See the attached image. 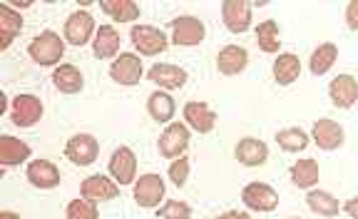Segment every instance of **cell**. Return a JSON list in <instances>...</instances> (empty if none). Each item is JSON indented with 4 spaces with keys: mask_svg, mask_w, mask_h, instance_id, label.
I'll return each instance as SVG.
<instances>
[{
    "mask_svg": "<svg viewBox=\"0 0 358 219\" xmlns=\"http://www.w3.org/2000/svg\"><path fill=\"white\" fill-rule=\"evenodd\" d=\"M28 55H30V60L43 65V68L57 65V62L62 60V55H65V40L57 33H52V30H45V33L35 35V38L30 40Z\"/></svg>",
    "mask_w": 358,
    "mask_h": 219,
    "instance_id": "obj_1",
    "label": "cell"
},
{
    "mask_svg": "<svg viewBox=\"0 0 358 219\" xmlns=\"http://www.w3.org/2000/svg\"><path fill=\"white\" fill-rule=\"evenodd\" d=\"M43 100L35 95H30V92H22V95H15L13 97V105H10V120L15 127H35V125L43 120Z\"/></svg>",
    "mask_w": 358,
    "mask_h": 219,
    "instance_id": "obj_2",
    "label": "cell"
},
{
    "mask_svg": "<svg viewBox=\"0 0 358 219\" xmlns=\"http://www.w3.org/2000/svg\"><path fill=\"white\" fill-rule=\"evenodd\" d=\"M129 38H132L134 50L140 52V55H159L169 45L167 35L159 28H155V25H132Z\"/></svg>",
    "mask_w": 358,
    "mask_h": 219,
    "instance_id": "obj_3",
    "label": "cell"
},
{
    "mask_svg": "<svg viewBox=\"0 0 358 219\" xmlns=\"http://www.w3.org/2000/svg\"><path fill=\"white\" fill-rule=\"evenodd\" d=\"M241 202L252 212H274L279 207V192L266 182H249L241 190Z\"/></svg>",
    "mask_w": 358,
    "mask_h": 219,
    "instance_id": "obj_4",
    "label": "cell"
},
{
    "mask_svg": "<svg viewBox=\"0 0 358 219\" xmlns=\"http://www.w3.org/2000/svg\"><path fill=\"white\" fill-rule=\"evenodd\" d=\"M97 155H100V142L90 135V132H78L65 145V157L73 164H78V167L92 164L97 160Z\"/></svg>",
    "mask_w": 358,
    "mask_h": 219,
    "instance_id": "obj_5",
    "label": "cell"
},
{
    "mask_svg": "<svg viewBox=\"0 0 358 219\" xmlns=\"http://www.w3.org/2000/svg\"><path fill=\"white\" fill-rule=\"evenodd\" d=\"M207 35V28L196 15H179L172 20V43L182 48L199 45Z\"/></svg>",
    "mask_w": 358,
    "mask_h": 219,
    "instance_id": "obj_6",
    "label": "cell"
},
{
    "mask_svg": "<svg viewBox=\"0 0 358 219\" xmlns=\"http://www.w3.org/2000/svg\"><path fill=\"white\" fill-rule=\"evenodd\" d=\"M142 73H145V70H142V60H140V55H134V52H120L117 60H112V65H110V78L117 85H124V87L140 85Z\"/></svg>",
    "mask_w": 358,
    "mask_h": 219,
    "instance_id": "obj_7",
    "label": "cell"
},
{
    "mask_svg": "<svg viewBox=\"0 0 358 219\" xmlns=\"http://www.w3.org/2000/svg\"><path fill=\"white\" fill-rule=\"evenodd\" d=\"M189 127L182 122H169L167 129L159 135V155L167 160H177L182 157L189 147Z\"/></svg>",
    "mask_w": 358,
    "mask_h": 219,
    "instance_id": "obj_8",
    "label": "cell"
},
{
    "mask_svg": "<svg viewBox=\"0 0 358 219\" xmlns=\"http://www.w3.org/2000/svg\"><path fill=\"white\" fill-rule=\"evenodd\" d=\"M164 199V180L159 174L147 172L140 180L134 182V202L145 209L159 207V202Z\"/></svg>",
    "mask_w": 358,
    "mask_h": 219,
    "instance_id": "obj_9",
    "label": "cell"
},
{
    "mask_svg": "<svg viewBox=\"0 0 358 219\" xmlns=\"http://www.w3.org/2000/svg\"><path fill=\"white\" fill-rule=\"evenodd\" d=\"M95 17L87 10H75L73 15L65 20V43L75 48H83L90 43V38L95 35Z\"/></svg>",
    "mask_w": 358,
    "mask_h": 219,
    "instance_id": "obj_10",
    "label": "cell"
},
{
    "mask_svg": "<svg viewBox=\"0 0 358 219\" xmlns=\"http://www.w3.org/2000/svg\"><path fill=\"white\" fill-rule=\"evenodd\" d=\"M107 169H110L112 180L117 182V185L137 182V157H134V152L129 147H117V150L112 152Z\"/></svg>",
    "mask_w": 358,
    "mask_h": 219,
    "instance_id": "obj_11",
    "label": "cell"
},
{
    "mask_svg": "<svg viewBox=\"0 0 358 219\" xmlns=\"http://www.w3.org/2000/svg\"><path fill=\"white\" fill-rule=\"evenodd\" d=\"M80 195L95 204L110 202V199H115L120 195V185L115 180H110V177H105V174H90L87 180L83 182V187H80Z\"/></svg>",
    "mask_w": 358,
    "mask_h": 219,
    "instance_id": "obj_12",
    "label": "cell"
},
{
    "mask_svg": "<svg viewBox=\"0 0 358 219\" xmlns=\"http://www.w3.org/2000/svg\"><path fill=\"white\" fill-rule=\"evenodd\" d=\"M222 17L227 30L231 33H246L252 28V6L246 0H227L222 6Z\"/></svg>",
    "mask_w": 358,
    "mask_h": 219,
    "instance_id": "obj_13",
    "label": "cell"
},
{
    "mask_svg": "<svg viewBox=\"0 0 358 219\" xmlns=\"http://www.w3.org/2000/svg\"><path fill=\"white\" fill-rule=\"evenodd\" d=\"M147 80L155 83L159 90H179V87H185L187 83V70L179 68V65H169V62H162V65H155L150 68L147 73Z\"/></svg>",
    "mask_w": 358,
    "mask_h": 219,
    "instance_id": "obj_14",
    "label": "cell"
},
{
    "mask_svg": "<svg viewBox=\"0 0 358 219\" xmlns=\"http://www.w3.org/2000/svg\"><path fill=\"white\" fill-rule=\"evenodd\" d=\"M25 177L38 190H55L60 185V169L50 160H33L25 169Z\"/></svg>",
    "mask_w": 358,
    "mask_h": 219,
    "instance_id": "obj_15",
    "label": "cell"
},
{
    "mask_svg": "<svg viewBox=\"0 0 358 219\" xmlns=\"http://www.w3.org/2000/svg\"><path fill=\"white\" fill-rule=\"evenodd\" d=\"M311 137H313V142H316V145H319L321 150H326V152L338 150V147L343 145V140H346L341 125L334 122V120H326V118L313 122Z\"/></svg>",
    "mask_w": 358,
    "mask_h": 219,
    "instance_id": "obj_16",
    "label": "cell"
},
{
    "mask_svg": "<svg viewBox=\"0 0 358 219\" xmlns=\"http://www.w3.org/2000/svg\"><path fill=\"white\" fill-rule=\"evenodd\" d=\"M185 120L192 129L199 132V135H207V132L214 129V125H217V113H214L207 102L192 100L185 105Z\"/></svg>",
    "mask_w": 358,
    "mask_h": 219,
    "instance_id": "obj_17",
    "label": "cell"
},
{
    "mask_svg": "<svg viewBox=\"0 0 358 219\" xmlns=\"http://www.w3.org/2000/svg\"><path fill=\"white\" fill-rule=\"evenodd\" d=\"M329 97L336 107L348 110V107L356 105L358 100V83L353 75H338V78L331 80L329 85Z\"/></svg>",
    "mask_w": 358,
    "mask_h": 219,
    "instance_id": "obj_18",
    "label": "cell"
},
{
    "mask_svg": "<svg viewBox=\"0 0 358 219\" xmlns=\"http://www.w3.org/2000/svg\"><path fill=\"white\" fill-rule=\"evenodd\" d=\"M234 155L244 167H262L268 160V147L262 140H257V137H244L236 145Z\"/></svg>",
    "mask_w": 358,
    "mask_h": 219,
    "instance_id": "obj_19",
    "label": "cell"
},
{
    "mask_svg": "<svg viewBox=\"0 0 358 219\" xmlns=\"http://www.w3.org/2000/svg\"><path fill=\"white\" fill-rule=\"evenodd\" d=\"M249 65V52L241 45H227L219 50L217 55V68L222 75H239Z\"/></svg>",
    "mask_w": 358,
    "mask_h": 219,
    "instance_id": "obj_20",
    "label": "cell"
},
{
    "mask_svg": "<svg viewBox=\"0 0 358 219\" xmlns=\"http://www.w3.org/2000/svg\"><path fill=\"white\" fill-rule=\"evenodd\" d=\"M30 145L28 142L17 140L13 135H3L0 137V164L3 167H17L25 160H30Z\"/></svg>",
    "mask_w": 358,
    "mask_h": 219,
    "instance_id": "obj_21",
    "label": "cell"
},
{
    "mask_svg": "<svg viewBox=\"0 0 358 219\" xmlns=\"http://www.w3.org/2000/svg\"><path fill=\"white\" fill-rule=\"evenodd\" d=\"M22 30V15L13 10L8 3L0 6V50H8V48L15 43V38Z\"/></svg>",
    "mask_w": 358,
    "mask_h": 219,
    "instance_id": "obj_22",
    "label": "cell"
},
{
    "mask_svg": "<svg viewBox=\"0 0 358 219\" xmlns=\"http://www.w3.org/2000/svg\"><path fill=\"white\" fill-rule=\"evenodd\" d=\"M52 85L60 92H65V95H75V92H80L85 87V78L75 65L65 62V65H57L52 70Z\"/></svg>",
    "mask_w": 358,
    "mask_h": 219,
    "instance_id": "obj_23",
    "label": "cell"
},
{
    "mask_svg": "<svg viewBox=\"0 0 358 219\" xmlns=\"http://www.w3.org/2000/svg\"><path fill=\"white\" fill-rule=\"evenodd\" d=\"M92 52L100 60H107V57H115L120 52V33L112 25H100L95 33V40H92Z\"/></svg>",
    "mask_w": 358,
    "mask_h": 219,
    "instance_id": "obj_24",
    "label": "cell"
},
{
    "mask_svg": "<svg viewBox=\"0 0 358 219\" xmlns=\"http://www.w3.org/2000/svg\"><path fill=\"white\" fill-rule=\"evenodd\" d=\"M147 113H150L152 120L157 122H169L177 113V105H174V97L164 90H155L150 97H147Z\"/></svg>",
    "mask_w": 358,
    "mask_h": 219,
    "instance_id": "obj_25",
    "label": "cell"
},
{
    "mask_svg": "<svg viewBox=\"0 0 358 219\" xmlns=\"http://www.w3.org/2000/svg\"><path fill=\"white\" fill-rule=\"evenodd\" d=\"M299 75H301V60H299L294 52H281L274 60V80L279 85H291L296 83Z\"/></svg>",
    "mask_w": 358,
    "mask_h": 219,
    "instance_id": "obj_26",
    "label": "cell"
},
{
    "mask_svg": "<svg viewBox=\"0 0 358 219\" xmlns=\"http://www.w3.org/2000/svg\"><path fill=\"white\" fill-rule=\"evenodd\" d=\"M100 8L117 23H132L140 20V6L134 0H102Z\"/></svg>",
    "mask_w": 358,
    "mask_h": 219,
    "instance_id": "obj_27",
    "label": "cell"
},
{
    "mask_svg": "<svg viewBox=\"0 0 358 219\" xmlns=\"http://www.w3.org/2000/svg\"><path fill=\"white\" fill-rule=\"evenodd\" d=\"M306 204L313 214H321V217H336V214L341 212L338 199L326 190H311L306 195Z\"/></svg>",
    "mask_w": 358,
    "mask_h": 219,
    "instance_id": "obj_28",
    "label": "cell"
},
{
    "mask_svg": "<svg viewBox=\"0 0 358 219\" xmlns=\"http://www.w3.org/2000/svg\"><path fill=\"white\" fill-rule=\"evenodd\" d=\"M291 182H294L299 190H311V187L319 182V162L311 157L299 160V162L291 167Z\"/></svg>",
    "mask_w": 358,
    "mask_h": 219,
    "instance_id": "obj_29",
    "label": "cell"
},
{
    "mask_svg": "<svg viewBox=\"0 0 358 219\" xmlns=\"http://www.w3.org/2000/svg\"><path fill=\"white\" fill-rule=\"evenodd\" d=\"M336 60H338V48L334 43H324V45H319L311 52V62L308 65H311L313 75H326L336 65Z\"/></svg>",
    "mask_w": 358,
    "mask_h": 219,
    "instance_id": "obj_30",
    "label": "cell"
},
{
    "mask_svg": "<svg viewBox=\"0 0 358 219\" xmlns=\"http://www.w3.org/2000/svg\"><path fill=\"white\" fill-rule=\"evenodd\" d=\"M257 43H259V48H262L264 52H268V55L279 52L281 33H279V25H276V20H264V23H259Z\"/></svg>",
    "mask_w": 358,
    "mask_h": 219,
    "instance_id": "obj_31",
    "label": "cell"
},
{
    "mask_svg": "<svg viewBox=\"0 0 358 219\" xmlns=\"http://www.w3.org/2000/svg\"><path fill=\"white\" fill-rule=\"evenodd\" d=\"M276 142L284 152H301L308 147V135L301 127H286L276 132Z\"/></svg>",
    "mask_w": 358,
    "mask_h": 219,
    "instance_id": "obj_32",
    "label": "cell"
},
{
    "mask_svg": "<svg viewBox=\"0 0 358 219\" xmlns=\"http://www.w3.org/2000/svg\"><path fill=\"white\" fill-rule=\"evenodd\" d=\"M65 217L67 219H100L97 217V204L85 199V197L83 199H73V202L67 204Z\"/></svg>",
    "mask_w": 358,
    "mask_h": 219,
    "instance_id": "obj_33",
    "label": "cell"
},
{
    "mask_svg": "<svg viewBox=\"0 0 358 219\" xmlns=\"http://www.w3.org/2000/svg\"><path fill=\"white\" fill-rule=\"evenodd\" d=\"M159 219H192V209L187 202L179 199H169L167 204L159 207Z\"/></svg>",
    "mask_w": 358,
    "mask_h": 219,
    "instance_id": "obj_34",
    "label": "cell"
},
{
    "mask_svg": "<svg viewBox=\"0 0 358 219\" xmlns=\"http://www.w3.org/2000/svg\"><path fill=\"white\" fill-rule=\"evenodd\" d=\"M169 180H172L174 187H185L187 180H189V160L187 157H177L172 164H169Z\"/></svg>",
    "mask_w": 358,
    "mask_h": 219,
    "instance_id": "obj_35",
    "label": "cell"
},
{
    "mask_svg": "<svg viewBox=\"0 0 358 219\" xmlns=\"http://www.w3.org/2000/svg\"><path fill=\"white\" fill-rule=\"evenodd\" d=\"M346 25L358 33V0H351L346 6Z\"/></svg>",
    "mask_w": 358,
    "mask_h": 219,
    "instance_id": "obj_36",
    "label": "cell"
},
{
    "mask_svg": "<svg viewBox=\"0 0 358 219\" xmlns=\"http://www.w3.org/2000/svg\"><path fill=\"white\" fill-rule=\"evenodd\" d=\"M343 212L351 219H358V197H353V199H348V202L343 204Z\"/></svg>",
    "mask_w": 358,
    "mask_h": 219,
    "instance_id": "obj_37",
    "label": "cell"
},
{
    "mask_svg": "<svg viewBox=\"0 0 358 219\" xmlns=\"http://www.w3.org/2000/svg\"><path fill=\"white\" fill-rule=\"evenodd\" d=\"M214 219H252L246 212H224V214H219V217H214Z\"/></svg>",
    "mask_w": 358,
    "mask_h": 219,
    "instance_id": "obj_38",
    "label": "cell"
},
{
    "mask_svg": "<svg viewBox=\"0 0 358 219\" xmlns=\"http://www.w3.org/2000/svg\"><path fill=\"white\" fill-rule=\"evenodd\" d=\"M0 219H20V214L10 212V209H3V212H0Z\"/></svg>",
    "mask_w": 358,
    "mask_h": 219,
    "instance_id": "obj_39",
    "label": "cell"
},
{
    "mask_svg": "<svg viewBox=\"0 0 358 219\" xmlns=\"http://www.w3.org/2000/svg\"><path fill=\"white\" fill-rule=\"evenodd\" d=\"M6 110H8V97H6V95H0V115L6 113Z\"/></svg>",
    "mask_w": 358,
    "mask_h": 219,
    "instance_id": "obj_40",
    "label": "cell"
},
{
    "mask_svg": "<svg viewBox=\"0 0 358 219\" xmlns=\"http://www.w3.org/2000/svg\"><path fill=\"white\" fill-rule=\"evenodd\" d=\"M289 219H301V217H289Z\"/></svg>",
    "mask_w": 358,
    "mask_h": 219,
    "instance_id": "obj_41",
    "label": "cell"
}]
</instances>
